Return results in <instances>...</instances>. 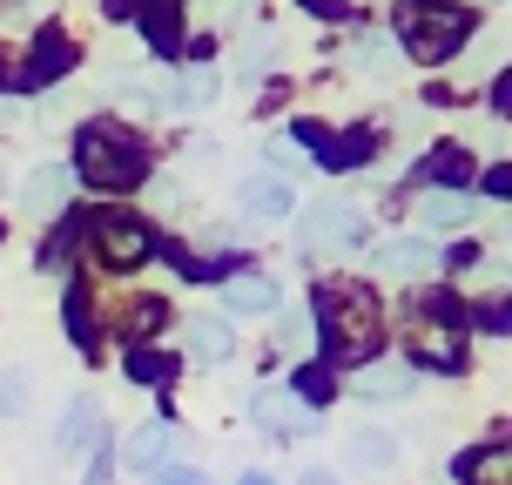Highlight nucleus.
Segmentation results:
<instances>
[{
  "label": "nucleus",
  "mask_w": 512,
  "mask_h": 485,
  "mask_svg": "<svg viewBox=\"0 0 512 485\" xmlns=\"http://www.w3.org/2000/svg\"><path fill=\"white\" fill-rule=\"evenodd\" d=\"M169 445H176V432H169V425H142V432L128 438V472H155V465L169 459Z\"/></svg>",
  "instance_id": "f3484780"
},
{
  "label": "nucleus",
  "mask_w": 512,
  "mask_h": 485,
  "mask_svg": "<svg viewBox=\"0 0 512 485\" xmlns=\"http://www.w3.org/2000/svg\"><path fill=\"white\" fill-rule=\"evenodd\" d=\"M297 344H304V324H297V317H283V324H277V351H297Z\"/></svg>",
  "instance_id": "c85d7f7f"
},
{
  "label": "nucleus",
  "mask_w": 512,
  "mask_h": 485,
  "mask_svg": "<svg viewBox=\"0 0 512 485\" xmlns=\"http://www.w3.org/2000/svg\"><path fill=\"white\" fill-rule=\"evenodd\" d=\"M155 485H203V472H189V465H176V472H162Z\"/></svg>",
  "instance_id": "7c9ffc66"
},
{
  "label": "nucleus",
  "mask_w": 512,
  "mask_h": 485,
  "mask_svg": "<svg viewBox=\"0 0 512 485\" xmlns=\"http://www.w3.org/2000/svg\"><path fill=\"white\" fill-rule=\"evenodd\" d=\"M317 324H324V344H331L337 364H364L384 344V310L364 283H337V290H317Z\"/></svg>",
  "instance_id": "f257e3e1"
},
{
  "label": "nucleus",
  "mask_w": 512,
  "mask_h": 485,
  "mask_svg": "<svg viewBox=\"0 0 512 485\" xmlns=\"http://www.w3.org/2000/svg\"><path fill=\"white\" fill-rule=\"evenodd\" d=\"M162 331V297H135L128 304V337H155Z\"/></svg>",
  "instance_id": "5701e85b"
},
{
  "label": "nucleus",
  "mask_w": 512,
  "mask_h": 485,
  "mask_svg": "<svg viewBox=\"0 0 512 485\" xmlns=\"http://www.w3.org/2000/svg\"><path fill=\"white\" fill-rule=\"evenodd\" d=\"M425 176H432V182H465V155H459V149L432 155V162H425Z\"/></svg>",
  "instance_id": "bb28decb"
},
{
  "label": "nucleus",
  "mask_w": 512,
  "mask_h": 485,
  "mask_svg": "<svg viewBox=\"0 0 512 485\" xmlns=\"http://www.w3.org/2000/svg\"><path fill=\"white\" fill-rule=\"evenodd\" d=\"M411 378H418L411 364H371V371L358 378V391H364V398H405Z\"/></svg>",
  "instance_id": "aec40b11"
},
{
  "label": "nucleus",
  "mask_w": 512,
  "mask_h": 485,
  "mask_svg": "<svg viewBox=\"0 0 512 485\" xmlns=\"http://www.w3.org/2000/svg\"><path fill=\"white\" fill-rule=\"evenodd\" d=\"M411 364H425V371H465L459 331H452V324H438V317H425V324L411 331Z\"/></svg>",
  "instance_id": "6e6552de"
},
{
  "label": "nucleus",
  "mask_w": 512,
  "mask_h": 485,
  "mask_svg": "<svg viewBox=\"0 0 512 485\" xmlns=\"http://www.w3.org/2000/svg\"><path fill=\"white\" fill-rule=\"evenodd\" d=\"M304 485H337V479H331V472H304Z\"/></svg>",
  "instance_id": "2f4dec72"
},
{
  "label": "nucleus",
  "mask_w": 512,
  "mask_h": 485,
  "mask_svg": "<svg viewBox=\"0 0 512 485\" xmlns=\"http://www.w3.org/2000/svg\"><path fill=\"white\" fill-rule=\"evenodd\" d=\"M128 21L149 34L155 54H176V41H182V14L176 7H128Z\"/></svg>",
  "instance_id": "dca6fc26"
},
{
  "label": "nucleus",
  "mask_w": 512,
  "mask_h": 485,
  "mask_svg": "<svg viewBox=\"0 0 512 485\" xmlns=\"http://www.w3.org/2000/svg\"><path fill=\"white\" fill-rule=\"evenodd\" d=\"M411 27V54L418 61H445V54H459L465 48V34H472V14H405Z\"/></svg>",
  "instance_id": "39448f33"
},
{
  "label": "nucleus",
  "mask_w": 512,
  "mask_h": 485,
  "mask_svg": "<svg viewBox=\"0 0 512 485\" xmlns=\"http://www.w3.org/2000/svg\"><path fill=\"white\" fill-rule=\"evenodd\" d=\"M68 331H75V344H95V324H88V297H81L75 283H68Z\"/></svg>",
  "instance_id": "b1692460"
},
{
  "label": "nucleus",
  "mask_w": 512,
  "mask_h": 485,
  "mask_svg": "<svg viewBox=\"0 0 512 485\" xmlns=\"http://www.w3.org/2000/svg\"><path fill=\"white\" fill-rule=\"evenodd\" d=\"M364 236H371V223H364L358 209H337V203L310 209L304 223H297V243H304V256H324V250H358Z\"/></svg>",
  "instance_id": "20e7f679"
},
{
  "label": "nucleus",
  "mask_w": 512,
  "mask_h": 485,
  "mask_svg": "<svg viewBox=\"0 0 512 485\" xmlns=\"http://www.w3.org/2000/svg\"><path fill=\"white\" fill-rule=\"evenodd\" d=\"M351 459H358L364 472H391V465H398V438L391 432H351Z\"/></svg>",
  "instance_id": "6ab92c4d"
},
{
  "label": "nucleus",
  "mask_w": 512,
  "mask_h": 485,
  "mask_svg": "<svg viewBox=\"0 0 512 485\" xmlns=\"http://www.w3.org/2000/svg\"><path fill=\"white\" fill-rule=\"evenodd\" d=\"M128 371H135L142 384H169V358H162V351H135V364H128Z\"/></svg>",
  "instance_id": "a878e982"
},
{
  "label": "nucleus",
  "mask_w": 512,
  "mask_h": 485,
  "mask_svg": "<svg viewBox=\"0 0 512 485\" xmlns=\"http://www.w3.org/2000/svg\"><path fill=\"white\" fill-rule=\"evenodd\" d=\"M61 209H68V169H34L21 182V216L27 223H48Z\"/></svg>",
  "instance_id": "f8f14e48"
},
{
  "label": "nucleus",
  "mask_w": 512,
  "mask_h": 485,
  "mask_svg": "<svg viewBox=\"0 0 512 485\" xmlns=\"http://www.w3.org/2000/svg\"><path fill=\"white\" fill-rule=\"evenodd\" d=\"M61 68H75V48H68V34H41V48H34V61H27V88H48Z\"/></svg>",
  "instance_id": "2eb2a0df"
},
{
  "label": "nucleus",
  "mask_w": 512,
  "mask_h": 485,
  "mask_svg": "<svg viewBox=\"0 0 512 485\" xmlns=\"http://www.w3.org/2000/svg\"><path fill=\"white\" fill-rule=\"evenodd\" d=\"M88 236H95V256H102L108 270H135V263L155 256L149 223H135V216H122V209H102V216L88 223Z\"/></svg>",
  "instance_id": "7ed1b4c3"
},
{
  "label": "nucleus",
  "mask_w": 512,
  "mask_h": 485,
  "mask_svg": "<svg viewBox=\"0 0 512 485\" xmlns=\"http://www.w3.org/2000/svg\"><path fill=\"white\" fill-rule=\"evenodd\" d=\"M283 418H290V432H310V418L297 411V398H283V391H263V398H256V425H263V432H283Z\"/></svg>",
  "instance_id": "412c9836"
},
{
  "label": "nucleus",
  "mask_w": 512,
  "mask_h": 485,
  "mask_svg": "<svg viewBox=\"0 0 512 485\" xmlns=\"http://www.w3.org/2000/svg\"><path fill=\"white\" fill-rule=\"evenodd\" d=\"M149 102L155 108H169V115H196V108L209 102V75L203 68H182V75H149Z\"/></svg>",
  "instance_id": "9d476101"
},
{
  "label": "nucleus",
  "mask_w": 512,
  "mask_h": 485,
  "mask_svg": "<svg viewBox=\"0 0 512 485\" xmlns=\"http://www.w3.org/2000/svg\"><path fill=\"white\" fill-rule=\"evenodd\" d=\"M223 310H230V317H270V310H277V283L223 277Z\"/></svg>",
  "instance_id": "4468645a"
},
{
  "label": "nucleus",
  "mask_w": 512,
  "mask_h": 485,
  "mask_svg": "<svg viewBox=\"0 0 512 485\" xmlns=\"http://www.w3.org/2000/svg\"><path fill=\"white\" fill-rule=\"evenodd\" d=\"M236 203H243V216H256V223H283V216L297 209V189L283 176H243Z\"/></svg>",
  "instance_id": "1a4fd4ad"
},
{
  "label": "nucleus",
  "mask_w": 512,
  "mask_h": 485,
  "mask_svg": "<svg viewBox=\"0 0 512 485\" xmlns=\"http://www.w3.org/2000/svg\"><path fill=\"white\" fill-rule=\"evenodd\" d=\"M472 209H479V203H465L459 189H432V196L418 203V216H425L432 230H459V223H472Z\"/></svg>",
  "instance_id": "a211bd4d"
},
{
  "label": "nucleus",
  "mask_w": 512,
  "mask_h": 485,
  "mask_svg": "<svg viewBox=\"0 0 512 485\" xmlns=\"http://www.w3.org/2000/svg\"><path fill=\"white\" fill-rule=\"evenodd\" d=\"M371 263H378L384 277H398V283H418V277H432V270H438V250L425 243V236H384Z\"/></svg>",
  "instance_id": "0eeeda50"
},
{
  "label": "nucleus",
  "mask_w": 512,
  "mask_h": 485,
  "mask_svg": "<svg viewBox=\"0 0 512 485\" xmlns=\"http://www.w3.org/2000/svg\"><path fill=\"white\" fill-rule=\"evenodd\" d=\"M297 398L324 405V398H331V371H297Z\"/></svg>",
  "instance_id": "cd10ccee"
},
{
  "label": "nucleus",
  "mask_w": 512,
  "mask_h": 485,
  "mask_svg": "<svg viewBox=\"0 0 512 485\" xmlns=\"http://www.w3.org/2000/svg\"><path fill=\"white\" fill-rule=\"evenodd\" d=\"M182 351L196 364H230V351H236L230 317H189V324H182Z\"/></svg>",
  "instance_id": "9b49d317"
},
{
  "label": "nucleus",
  "mask_w": 512,
  "mask_h": 485,
  "mask_svg": "<svg viewBox=\"0 0 512 485\" xmlns=\"http://www.w3.org/2000/svg\"><path fill=\"white\" fill-rule=\"evenodd\" d=\"M398 54H405L398 41H384V34H371V41L358 48V68H364V75H391V68H398Z\"/></svg>",
  "instance_id": "4be33fe9"
},
{
  "label": "nucleus",
  "mask_w": 512,
  "mask_h": 485,
  "mask_svg": "<svg viewBox=\"0 0 512 485\" xmlns=\"http://www.w3.org/2000/svg\"><path fill=\"white\" fill-rule=\"evenodd\" d=\"M95 438H102V405H95V398H75V405L61 411V425H54V445H61L68 459H81Z\"/></svg>",
  "instance_id": "ddd939ff"
},
{
  "label": "nucleus",
  "mask_w": 512,
  "mask_h": 485,
  "mask_svg": "<svg viewBox=\"0 0 512 485\" xmlns=\"http://www.w3.org/2000/svg\"><path fill=\"white\" fill-rule=\"evenodd\" d=\"M236 485H270V479H263V472H243V479H236Z\"/></svg>",
  "instance_id": "473e14b6"
},
{
  "label": "nucleus",
  "mask_w": 512,
  "mask_h": 485,
  "mask_svg": "<svg viewBox=\"0 0 512 485\" xmlns=\"http://www.w3.org/2000/svg\"><path fill=\"white\" fill-rule=\"evenodd\" d=\"M75 169L95 189H135V182L149 176V149H142V135H128L115 122H88L81 128V155Z\"/></svg>",
  "instance_id": "f03ea898"
},
{
  "label": "nucleus",
  "mask_w": 512,
  "mask_h": 485,
  "mask_svg": "<svg viewBox=\"0 0 512 485\" xmlns=\"http://www.w3.org/2000/svg\"><path fill=\"white\" fill-rule=\"evenodd\" d=\"M21 405H27V378L7 371V378H0V418H21Z\"/></svg>",
  "instance_id": "393cba45"
},
{
  "label": "nucleus",
  "mask_w": 512,
  "mask_h": 485,
  "mask_svg": "<svg viewBox=\"0 0 512 485\" xmlns=\"http://www.w3.org/2000/svg\"><path fill=\"white\" fill-rule=\"evenodd\" d=\"M479 331H499V337H506V304H479Z\"/></svg>",
  "instance_id": "c756f323"
},
{
  "label": "nucleus",
  "mask_w": 512,
  "mask_h": 485,
  "mask_svg": "<svg viewBox=\"0 0 512 485\" xmlns=\"http://www.w3.org/2000/svg\"><path fill=\"white\" fill-rule=\"evenodd\" d=\"M297 135L317 149L324 169H364V162H371V128H344V135H331V128H317V122H297Z\"/></svg>",
  "instance_id": "423d86ee"
}]
</instances>
